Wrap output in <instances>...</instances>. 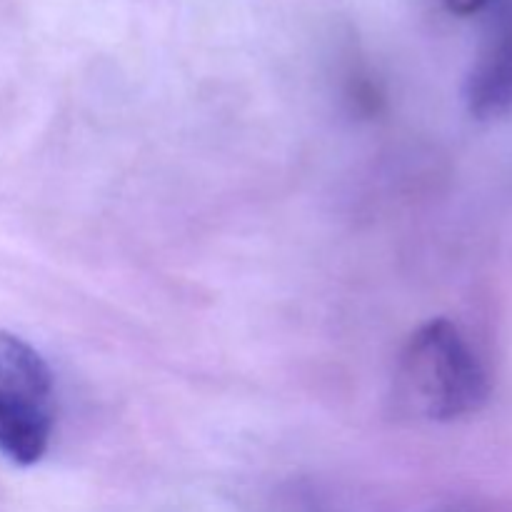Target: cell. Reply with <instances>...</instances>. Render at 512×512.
<instances>
[{
	"label": "cell",
	"mask_w": 512,
	"mask_h": 512,
	"mask_svg": "<svg viewBox=\"0 0 512 512\" xmlns=\"http://www.w3.org/2000/svg\"><path fill=\"white\" fill-rule=\"evenodd\" d=\"M53 403L0 388V455L28 468L48 453Z\"/></svg>",
	"instance_id": "2"
},
{
	"label": "cell",
	"mask_w": 512,
	"mask_h": 512,
	"mask_svg": "<svg viewBox=\"0 0 512 512\" xmlns=\"http://www.w3.org/2000/svg\"><path fill=\"white\" fill-rule=\"evenodd\" d=\"M465 100L475 118H500L512 108V28L500 30L470 70Z\"/></svg>",
	"instance_id": "3"
},
{
	"label": "cell",
	"mask_w": 512,
	"mask_h": 512,
	"mask_svg": "<svg viewBox=\"0 0 512 512\" xmlns=\"http://www.w3.org/2000/svg\"><path fill=\"white\" fill-rule=\"evenodd\" d=\"M490 0H445V5H448L450 13L455 15H475L480 13V10L488 5Z\"/></svg>",
	"instance_id": "5"
},
{
	"label": "cell",
	"mask_w": 512,
	"mask_h": 512,
	"mask_svg": "<svg viewBox=\"0 0 512 512\" xmlns=\"http://www.w3.org/2000/svg\"><path fill=\"white\" fill-rule=\"evenodd\" d=\"M398 400L428 420L478 413L490 393L488 373L458 325L438 318L413 333L395 375Z\"/></svg>",
	"instance_id": "1"
},
{
	"label": "cell",
	"mask_w": 512,
	"mask_h": 512,
	"mask_svg": "<svg viewBox=\"0 0 512 512\" xmlns=\"http://www.w3.org/2000/svg\"><path fill=\"white\" fill-rule=\"evenodd\" d=\"M0 388L53 403V373L43 355L18 335L0 330Z\"/></svg>",
	"instance_id": "4"
}]
</instances>
